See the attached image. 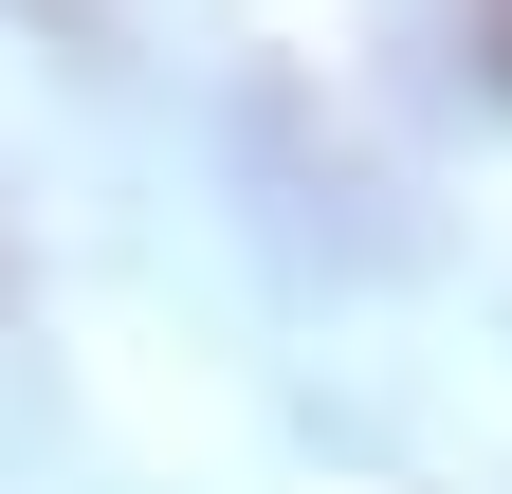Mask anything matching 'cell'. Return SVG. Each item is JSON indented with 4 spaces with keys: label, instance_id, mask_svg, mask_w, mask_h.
Masks as SVG:
<instances>
[{
    "label": "cell",
    "instance_id": "cell-1",
    "mask_svg": "<svg viewBox=\"0 0 512 494\" xmlns=\"http://www.w3.org/2000/svg\"><path fill=\"white\" fill-rule=\"evenodd\" d=\"M476 37H494V74H512V0H476Z\"/></svg>",
    "mask_w": 512,
    "mask_h": 494
}]
</instances>
